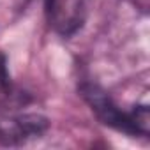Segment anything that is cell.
<instances>
[{
    "label": "cell",
    "mask_w": 150,
    "mask_h": 150,
    "mask_svg": "<svg viewBox=\"0 0 150 150\" xmlns=\"http://www.w3.org/2000/svg\"><path fill=\"white\" fill-rule=\"evenodd\" d=\"M81 94L103 124L115 127L118 131H124L127 134H141V136L148 134L150 115L146 106H138L132 111L125 113L111 101V97L101 87L92 83L81 85Z\"/></svg>",
    "instance_id": "cell-1"
},
{
    "label": "cell",
    "mask_w": 150,
    "mask_h": 150,
    "mask_svg": "<svg viewBox=\"0 0 150 150\" xmlns=\"http://www.w3.org/2000/svg\"><path fill=\"white\" fill-rule=\"evenodd\" d=\"M46 129H48V120L34 113L0 118V143L21 145L27 143L28 139L39 138Z\"/></svg>",
    "instance_id": "cell-2"
}]
</instances>
